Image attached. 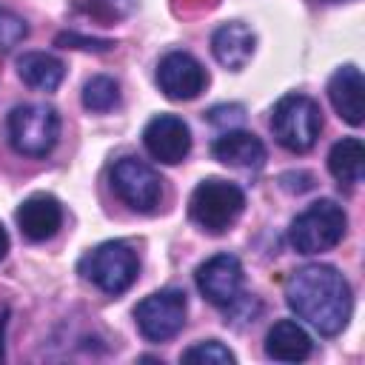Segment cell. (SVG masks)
<instances>
[{"label":"cell","mask_w":365,"mask_h":365,"mask_svg":"<svg viewBox=\"0 0 365 365\" xmlns=\"http://www.w3.org/2000/svg\"><path fill=\"white\" fill-rule=\"evenodd\" d=\"M17 74L26 86L37 91H54L66 77V66L48 51H26L17 60Z\"/></svg>","instance_id":"e0dca14e"},{"label":"cell","mask_w":365,"mask_h":365,"mask_svg":"<svg viewBox=\"0 0 365 365\" xmlns=\"http://www.w3.org/2000/svg\"><path fill=\"white\" fill-rule=\"evenodd\" d=\"M60 137V114L46 103H23L9 114V143L23 157H46Z\"/></svg>","instance_id":"5b68a950"},{"label":"cell","mask_w":365,"mask_h":365,"mask_svg":"<svg viewBox=\"0 0 365 365\" xmlns=\"http://www.w3.org/2000/svg\"><path fill=\"white\" fill-rule=\"evenodd\" d=\"M29 34V26L23 17H17L9 9H0V51H9Z\"/></svg>","instance_id":"44dd1931"},{"label":"cell","mask_w":365,"mask_h":365,"mask_svg":"<svg viewBox=\"0 0 365 365\" xmlns=\"http://www.w3.org/2000/svg\"><path fill=\"white\" fill-rule=\"evenodd\" d=\"M120 103V83L108 74H94L91 80H86L83 86V106L94 114L111 111Z\"/></svg>","instance_id":"d6986e66"},{"label":"cell","mask_w":365,"mask_h":365,"mask_svg":"<svg viewBox=\"0 0 365 365\" xmlns=\"http://www.w3.org/2000/svg\"><path fill=\"white\" fill-rule=\"evenodd\" d=\"M240 123L242 120V106H214L208 111V123L214 125H225V123Z\"/></svg>","instance_id":"603a6c76"},{"label":"cell","mask_w":365,"mask_h":365,"mask_svg":"<svg viewBox=\"0 0 365 365\" xmlns=\"http://www.w3.org/2000/svg\"><path fill=\"white\" fill-rule=\"evenodd\" d=\"M182 362H200V365H234V354L217 342V339H205L191 345L188 351H182Z\"/></svg>","instance_id":"ffe728a7"},{"label":"cell","mask_w":365,"mask_h":365,"mask_svg":"<svg viewBox=\"0 0 365 365\" xmlns=\"http://www.w3.org/2000/svg\"><path fill=\"white\" fill-rule=\"evenodd\" d=\"M245 208V194L240 185L228 182V180H220V177H208L202 180L194 194H191V202H188V214L191 220L205 228L208 234H222L228 231L240 214Z\"/></svg>","instance_id":"277c9868"},{"label":"cell","mask_w":365,"mask_h":365,"mask_svg":"<svg viewBox=\"0 0 365 365\" xmlns=\"http://www.w3.org/2000/svg\"><path fill=\"white\" fill-rule=\"evenodd\" d=\"M311 351H314L311 334L294 319H279L265 334V354L277 362H302L311 356Z\"/></svg>","instance_id":"9a60e30c"},{"label":"cell","mask_w":365,"mask_h":365,"mask_svg":"<svg viewBox=\"0 0 365 365\" xmlns=\"http://www.w3.org/2000/svg\"><path fill=\"white\" fill-rule=\"evenodd\" d=\"M271 131L282 148L294 154H305L319 140L322 111L305 94H285L271 111Z\"/></svg>","instance_id":"3957f363"},{"label":"cell","mask_w":365,"mask_h":365,"mask_svg":"<svg viewBox=\"0 0 365 365\" xmlns=\"http://www.w3.org/2000/svg\"><path fill=\"white\" fill-rule=\"evenodd\" d=\"M143 143H145V151L165 163V165H177L188 157L191 151V131L188 125L182 123V117H174V114H160L154 117L145 131H143Z\"/></svg>","instance_id":"8fae6325"},{"label":"cell","mask_w":365,"mask_h":365,"mask_svg":"<svg viewBox=\"0 0 365 365\" xmlns=\"http://www.w3.org/2000/svg\"><path fill=\"white\" fill-rule=\"evenodd\" d=\"M328 97L334 111L348 125H362L365 120V80L356 66H342L328 83Z\"/></svg>","instance_id":"7c38bea8"},{"label":"cell","mask_w":365,"mask_h":365,"mask_svg":"<svg viewBox=\"0 0 365 365\" xmlns=\"http://www.w3.org/2000/svg\"><path fill=\"white\" fill-rule=\"evenodd\" d=\"M208 83V74L188 51H168L157 66V86L171 100H194Z\"/></svg>","instance_id":"30bf717a"},{"label":"cell","mask_w":365,"mask_h":365,"mask_svg":"<svg viewBox=\"0 0 365 365\" xmlns=\"http://www.w3.org/2000/svg\"><path fill=\"white\" fill-rule=\"evenodd\" d=\"M6 251H9V234H6V228H3V222H0V259L6 257Z\"/></svg>","instance_id":"d4e9b609"},{"label":"cell","mask_w":365,"mask_h":365,"mask_svg":"<svg viewBox=\"0 0 365 365\" xmlns=\"http://www.w3.org/2000/svg\"><path fill=\"white\" fill-rule=\"evenodd\" d=\"M197 288L200 294L220 305L228 308L242 297V265L234 254H214L197 268Z\"/></svg>","instance_id":"9c48e42d"},{"label":"cell","mask_w":365,"mask_h":365,"mask_svg":"<svg viewBox=\"0 0 365 365\" xmlns=\"http://www.w3.org/2000/svg\"><path fill=\"white\" fill-rule=\"evenodd\" d=\"M328 171L334 174V180H339L345 185L362 182V174H365V145H362V140L345 137V140L334 143V148L328 154Z\"/></svg>","instance_id":"ac0fdd59"},{"label":"cell","mask_w":365,"mask_h":365,"mask_svg":"<svg viewBox=\"0 0 365 365\" xmlns=\"http://www.w3.org/2000/svg\"><path fill=\"white\" fill-rule=\"evenodd\" d=\"M17 225L31 242L51 240L63 225V205L51 194H31L17 208Z\"/></svg>","instance_id":"4fadbf2b"},{"label":"cell","mask_w":365,"mask_h":365,"mask_svg":"<svg viewBox=\"0 0 365 365\" xmlns=\"http://www.w3.org/2000/svg\"><path fill=\"white\" fill-rule=\"evenodd\" d=\"M185 311H188L185 291L163 288V291H154L137 302L134 319H137L140 334L148 342H165V339L177 336L180 328L185 325Z\"/></svg>","instance_id":"52a82bcc"},{"label":"cell","mask_w":365,"mask_h":365,"mask_svg":"<svg viewBox=\"0 0 365 365\" xmlns=\"http://www.w3.org/2000/svg\"><path fill=\"white\" fill-rule=\"evenodd\" d=\"M285 302L288 308L305 319L322 336H336L354 308V294L348 279L334 265H302L285 279Z\"/></svg>","instance_id":"6da1fadb"},{"label":"cell","mask_w":365,"mask_h":365,"mask_svg":"<svg viewBox=\"0 0 365 365\" xmlns=\"http://www.w3.org/2000/svg\"><path fill=\"white\" fill-rule=\"evenodd\" d=\"M54 43L63 46V48H86V51H108V48H114V40L83 37V34H77V31H63V34H57Z\"/></svg>","instance_id":"7402d4cb"},{"label":"cell","mask_w":365,"mask_h":365,"mask_svg":"<svg viewBox=\"0 0 365 365\" xmlns=\"http://www.w3.org/2000/svg\"><path fill=\"white\" fill-rule=\"evenodd\" d=\"M348 228V214L334 200H317L302 214L291 220L288 240L299 254H322L331 251Z\"/></svg>","instance_id":"7a4b0ae2"},{"label":"cell","mask_w":365,"mask_h":365,"mask_svg":"<svg viewBox=\"0 0 365 365\" xmlns=\"http://www.w3.org/2000/svg\"><path fill=\"white\" fill-rule=\"evenodd\" d=\"M254 46H257L254 31L245 23H237V20L222 23L211 37V51H214L217 63L225 66V68H234V71H240L251 60Z\"/></svg>","instance_id":"2e32d148"},{"label":"cell","mask_w":365,"mask_h":365,"mask_svg":"<svg viewBox=\"0 0 365 365\" xmlns=\"http://www.w3.org/2000/svg\"><path fill=\"white\" fill-rule=\"evenodd\" d=\"M6 322H9V311H0V359H3V336H6Z\"/></svg>","instance_id":"cb8c5ba5"},{"label":"cell","mask_w":365,"mask_h":365,"mask_svg":"<svg viewBox=\"0 0 365 365\" xmlns=\"http://www.w3.org/2000/svg\"><path fill=\"white\" fill-rule=\"evenodd\" d=\"M108 180H111L114 194L128 208H134V211H143V214L154 211L160 205V200H163V180H160V174L148 163H143L137 157L117 160L111 165V171H108Z\"/></svg>","instance_id":"ba28073f"},{"label":"cell","mask_w":365,"mask_h":365,"mask_svg":"<svg viewBox=\"0 0 365 365\" xmlns=\"http://www.w3.org/2000/svg\"><path fill=\"white\" fill-rule=\"evenodd\" d=\"M137 271H140V262H137L134 248L128 242H120V240L97 245L80 262V274L88 282H94L100 291L114 294V297L134 285Z\"/></svg>","instance_id":"8992f818"},{"label":"cell","mask_w":365,"mask_h":365,"mask_svg":"<svg viewBox=\"0 0 365 365\" xmlns=\"http://www.w3.org/2000/svg\"><path fill=\"white\" fill-rule=\"evenodd\" d=\"M211 154L234 168H262L265 163V145L259 137H254L251 131H240V128H228L222 131L214 143H211Z\"/></svg>","instance_id":"5bb4252c"}]
</instances>
